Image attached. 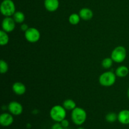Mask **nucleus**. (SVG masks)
Segmentation results:
<instances>
[{"mask_svg": "<svg viewBox=\"0 0 129 129\" xmlns=\"http://www.w3.org/2000/svg\"><path fill=\"white\" fill-rule=\"evenodd\" d=\"M87 118L86 112L83 108L76 107L71 112V119L75 125L80 126L86 122Z\"/></svg>", "mask_w": 129, "mask_h": 129, "instance_id": "nucleus-1", "label": "nucleus"}, {"mask_svg": "<svg viewBox=\"0 0 129 129\" xmlns=\"http://www.w3.org/2000/svg\"><path fill=\"white\" fill-rule=\"evenodd\" d=\"M66 110L63 106L57 105L50 109V117L55 122H60L66 117Z\"/></svg>", "mask_w": 129, "mask_h": 129, "instance_id": "nucleus-2", "label": "nucleus"}, {"mask_svg": "<svg viewBox=\"0 0 129 129\" xmlns=\"http://www.w3.org/2000/svg\"><path fill=\"white\" fill-rule=\"evenodd\" d=\"M0 11L5 17H10L16 12L15 5L12 0H3L1 4Z\"/></svg>", "mask_w": 129, "mask_h": 129, "instance_id": "nucleus-3", "label": "nucleus"}, {"mask_svg": "<svg viewBox=\"0 0 129 129\" xmlns=\"http://www.w3.org/2000/svg\"><path fill=\"white\" fill-rule=\"evenodd\" d=\"M116 82V74L112 71H107L100 75L99 78V83L105 87H110L113 86Z\"/></svg>", "mask_w": 129, "mask_h": 129, "instance_id": "nucleus-4", "label": "nucleus"}, {"mask_svg": "<svg viewBox=\"0 0 129 129\" xmlns=\"http://www.w3.org/2000/svg\"><path fill=\"white\" fill-rule=\"evenodd\" d=\"M127 57V50L123 46H118L115 48L111 54V58L113 62L117 63H122L125 60Z\"/></svg>", "mask_w": 129, "mask_h": 129, "instance_id": "nucleus-5", "label": "nucleus"}, {"mask_svg": "<svg viewBox=\"0 0 129 129\" xmlns=\"http://www.w3.org/2000/svg\"><path fill=\"white\" fill-rule=\"evenodd\" d=\"M25 37L29 42L35 43L40 40V33L38 29L30 27L25 32Z\"/></svg>", "mask_w": 129, "mask_h": 129, "instance_id": "nucleus-6", "label": "nucleus"}, {"mask_svg": "<svg viewBox=\"0 0 129 129\" xmlns=\"http://www.w3.org/2000/svg\"><path fill=\"white\" fill-rule=\"evenodd\" d=\"M16 22L13 18L5 17L2 21V30L9 33L13 31L16 26Z\"/></svg>", "mask_w": 129, "mask_h": 129, "instance_id": "nucleus-7", "label": "nucleus"}, {"mask_svg": "<svg viewBox=\"0 0 129 129\" xmlns=\"http://www.w3.org/2000/svg\"><path fill=\"white\" fill-rule=\"evenodd\" d=\"M8 110L11 114L13 115H20L23 112V107L17 102H10L8 106Z\"/></svg>", "mask_w": 129, "mask_h": 129, "instance_id": "nucleus-8", "label": "nucleus"}, {"mask_svg": "<svg viewBox=\"0 0 129 129\" xmlns=\"http://www.w3.org/2000/svg\"><path fill=\"white\" fill-rule=\"evenodd\" d=\"M14 118L12 114L3 113L0 115V124L3 127H9L13 123Z\"/></svg>", "mask_w": 129, "mask_h": 129, "instance_id": "nucleus-9", "label": "nucleus"}, {"mask_svg": "<svg viewBox=\"0 0 129 129\" xmlns=\"http://www.w3.org/2000/svg\"><path fill=\"white\" fill-rule=\"evenodd\" d=\"M44 6L47 11L54 12L59 8V0H45Z\"/></svg>", "mask_w": 129, "mask_h": 129, "instance_id": "nucleus-10", "label": "nucleus"}, {"mask_svg": "<svg viewBox=\"0 0 129 129\" xmlns=\"http://www.w3.org/2000/svg\"><path fill=\"white\" fill-rule=\"evenodd\" d=\"M118 121L123 125L129 124V110H122L118 114Z\"/></svg>", "mask_w": 129, "mask_h": 129, "instance_id": "nucleus-11", "label": "nucleus"}, {"mask_svg": "<svg viewBox=\"0 0 129 129\" xmlns=\"http://www.w3.org/2000/svg\"><path fill=\"white\" fill-rule=\"evenodd\" d=\"M12 89L17 95H23L26 92V86L20 82L15 83L12 86Z\"/></svg>", "mask_w": 129, "mask_h": 129, "instance_id": "nucleus-12", "label": "nucleus"}, {"mask_svg": "<svg viewBox=\"0 0 129 129\" xmlns=\"http://www.w3.org/2000/svg\"><path fill=\"white\" fill-rule=\"evenodd\" d=\"M79 15L82 20L88 21L93 18V13L91 9L88 8H83L80 10Z\"/></svg>", "mask_w": 129, "mask_h": 129, "instance_id": "nucleus-13", "label": "nucleus"}, {"mask_svg": "<svg viewBox=\"0 0 129 129\" xmlns=\"http://www.w3.org/2000/svg\"><path fill=\"white\" fill-rule=\"evenodd\" d=\"M129 69L125 66H119L115 71V74L119 78H124L128 74Z\"/></svg>", "mask_w": 129, "mask_h": 129, "instance_id": "nucleus-14", "label": "nucleus"}, {"mask_svg": "<svg viewBox=\"0 0 129 129\" xmlns=\"http://www.w3.org/2000/svg\"><path fill=\"white\" fill-rule=\"evenodd\" d=\"M62 106L66 110L72 111L76 107V102H74V100H73L68 99L66 100L63 102Z\"/></svg>", "mask_w": 129, "mask_h": 129, "instance_id": "nucleus-15", "label": "nucleus"}, {"mask_svg": "<svg viewBox=\"0 0 129 129\" xmlns=\"http://www.w3.org/2000/svg\"><path fill=\"white\" fill-rule=\"evenodd\" d=\"M13 18L17 23H22L25 21V16L23 13L21 11H16L13 15Z\"/></svg>", "mask_w": 129, "mask_h": 129, "instance_id": "nucleus-16", "label": "nucleus"}, {"mask_svg": "<svg viewBox=\"0 0 129 129\" xmlns=\"http://www.w3.org/2000/svg\"><path fill=\"white\" fill-rule=\"evenodd\" d=\"M9 42V36L7 34V32L1 30L0 31V44L2 46L6 45Z\"/></svg>", "mask_w": 129, "mask_h": 129, "instance_id": "nucleus-17", "label": "nucleus"}, {"mask_svg": "<svg viewBox=\"0 0 129 129\" xmlns=\"http://www.w3.org/2000/svg\"><path fill=\"white\" fill-rule=\"evenodd\" d=\"M81 19V18L79 14L73 13L69 16V22L70 23L71 25H78V24L79 23V21H80Z\"/></svg>", "mask_w": 129, "mask_h": 129, "instance_id": "nucleus-18", "label": "nucleus"}, {"mask_svg": "<svg viewBox=\"0 0 129 129\" xmlns=\"http://www.w3.org/2000/svg\"><path fill=\"white\" fill-rule=\"evenodd\" d=\"M105 120L108 123H113L116 120H118V115L114 112H110L106 115Z\"/></svg>", "mask_w": 129, "mask_h": 129, "instance_id": "nucleus-19", "label": "nucleus"}, {"mask_svg": "<svg viewBox=\"0 0 129 129\" xmlns=\"http://www.w3.org/2000/svg\"><path fill=\"white\" fill-rule=\"evenodd\" d=\"M113 60L111 57H107L105 58L103 60H102V65L103 68L105 69H109L113 65Z\"/></svg>", "mask_w": 129, "mask_h": 129, "instance_id": "nucleus-20", "label": "nucleus"}, {"mask_svg": "<svg viewBox=\"0 0 129 129\" xmlns=\"http://www.w3.org/2000/svg\"><path fill=\"white\" fill-rule=\"evenodd\" d=\"M8 71V65L7 62L1 59L0 61V72L1 74H5Z\"/></svg>", "mask_w": 129, "mask_h": 129, "instance_id": "nucleus-21", "label": "nucleus"}, {"mask_svg": "<svg viewBox=\"0 0 129 129\" xmlns=\"http://www.w3.org/2000/svg\"><path fill=\"white\" fill-rule=\"evenodd\" d=\"M63 128H68L69 126V121L67 119H64L60 122Z\"/></svg>", "mask_w": 129, "mask_h": 129, "instance_id": "nucleus-22", "label": "nucleus"}, {"mask_svg": "<svg viewBox=\"0 0 129 129\" xmlns=\"http://www.w3.org/2000/svg\"><path fill=\"white\" fill-rule=\"evenodd\" d=\"M51 129H64L60 122H56L52 126Z\"/></svg>", "mask_w": 129, "mask_h": 129, "instance_id": "nucleus-23", "label": "nucleus"}, {"mask_svg": "<svg viewBox=\"0 0 129 129\" xmlns=\"http://www.w3.org/2000/svg\"><path fill=\"white\" fill-rule=\"evenodd\" d=\"M29 28L28 26V25H26V24L25 23H23L22 25H21V30H22V31H26V30H28V29Z\"/></svg>", "mask_w": 129, "mask_h": 129, "instance_id": "nucleus-24", "label": "nucleus"}, {"mask_svg": "<svg viewBox=\"0 0 129 129\" xmlns=\"http://www.w3.org/2000/svg\"><path fill=\"white\" fill-rule=\"evenodd\" d=\"M127 96H128V98H129V88L128 89V91H127Z\"/></svg>", "mask_w": 129, "mask_h": 129, "instance_id": "nucleus-25", "label": "nucleus"}, {"mask_svg": "<svg viewBox=\"0 0 129 129\" xmlns=\"http://www.w3.org/2000/svg\"><path fill=\"white\" fill-rule=\"evenodd\" d=\"M77 129H85V128H83V127H79V128H78Z\"/></svg>", "mask_w": 129, "mask_h": 129, "instance_id": "nucleus-26", "label": "nucleus"}, {"mask_svg": "<svg viewBox=\"0 0 129 129\" xmlns=\"http://www.w3.org/2000/svg\"><path fill=\"white\" fill-rule=\"evenodd\" d=\"M64 129H69L68 128H64Z\"/></svg>", "mask_w": 129, "mask_h": 129, "instance_id": "nucleus-27", "label": "nucleus"}]
</instances>
